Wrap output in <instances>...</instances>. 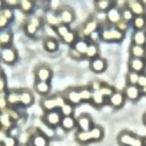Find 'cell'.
Masks as SVG:
<instances>
[{"label":"cell","mask_w":146,"mask_h":146,"mask_svg":"<svg viewBox=\"0 0 146 146\" xmlns=\"http://www.w3.org/2000/svg\"><path fill=\"white\" fill-rule=\"evenodd\" d=\"M104 137V130L101 126L94 125L88 131H78L75 134V139L81 145L88 144L92 142H98Z\"/></svg>","instance_id":"6da1fadb"},{"label":"cell","mask_w":146,"mask_h":146,"mask_svg":"<svg viewBox=\"0 0 146 146\" xmlns=\"http://www.w3.org/2000/svg\"><path fill=\"white\" fill-rule=\"evenodd\" d=\"M0 11H1V14H2L3 15L10 21V22L14 19V12L13 9L4 7Z\"/></svg>","instance_id":"ee69618b"},{"label":"cell","mask_w":146,"mask_h":146,"mask_svg":"<svg viewBox=\"0 0 146 146\" xmlns=\"http://www.w3.org/2000/svg\"><path fill=\"white\" fill-rule=\"evenodd\" d=\"M143 141H144V146H146V135L143 137Z\"/></svg>","instance_id":"91938a15"},{"label":"cell","mask_w":146,"mask_h":146,"mask_svg":"<svg viewBox=\"0 0 146 146\" xmlns=\"http://www.w3.org/2000/svg\"><path fill=\"white\" fill-rule=\"evenodd\" d=\"M142 120H143V125L146 127V112L144 113L143 115Z\"/></svg>","instance_id":"9f6ffc18"},{"label":"cell","mask_w":146,"mask_h":146,"mask_svg":"<svg viewBox=\"0 0 146 146\" xmlns=\"http://www.w3.org/2000/svg\"><path fill=\"white\" fill-rule=\"evenodd\" d=\"M115 90H116L113 86L109 85V84H106L105 82H103L102 85H101V88L99 90V92L106 100H108L113 94Z\"/></svg>","instance_id":"d590c367"},{"label":"cell","mask_w":146,"mask_h":146,"mask_svg":"<svg viewBox=\"0 0 146 146\" xmlns=\"http://www.w3.org/2000/svg\"><path fill=\"white\" fill-rule=\"evenodd\" d=\"M141 94H142V96H146V87H143V88H141Z\"/></svg>","instance_id":"6f0895ef"},{"label":"cell","mask_w":146,"mask_h":146,"mask_svg":"<svg viewBox=\"0 0 146 146\" xmlns=\"http://www.w3.org/2000/svg\"><path fill=\"white\" fill-rule=\"evenodd\" d=\"M106 100V99L102 95V94L100 92L99 90H96V91H93L92 98H91V100L90 102L94 107H100L104 105Z\"/></svg>","instance_id":"1f68e13d"},{"label":"cell","mask_w":146,"mask_h":146,"mask_svg":"<svg viewBox=\"0 0 146 146\" xmlns=\"http://www.w3.org/2000/svg\"><path fill=\"white\" fill-rule=\"evenodd\" d=\"M89 42H94L98 43L99 40H101V30H98V31H94V33L91 34L88 38L86 39Z\"/></svg>","instance_id":"bcb514c9"},{"label":"cell","mask_w":146,"mask_h":146,"mask_svg":"<svg viewBox=\"0 0 146 146\" xmlns=\"http://www.w3.org/2000/svg\"><path fill=\"white\" fill-rule=\"evenodd\" d=\"M69 56L74 60H81V59L85 58L82 54H80L79 52L76 51L75 49L73 48L72 47H71L69 50Z\"/></svg>","instance_id":"816d5d0a"},{"label":"cell","mask_w":146,"mask_h":146,"mask_svg":"<svg viewBox=\"0 0 146 146\" xmlns=\"http://www.w3.org/2000/svg\"><path fill=\"white\" fill-rule=\"evenodd\" d=\"M13 32L9 28L0 30V48L12 45Z\"/></svg>","instance_id":"603a6c76"},{"label":"cell","mask_w":146,"mask_h":146,"mask_svg":"<svg viewBox=\"0 0 146 146\" xmlns=\"http://www.w3.org/2000/svg\"><path fill=\"white\" fill-rule=\"evenodd\" d=\"M103 84V82H100L98 80H94L90 84V88L93 90V91H96V90H99L101 88V85Z\"/></svg>","instance_id":"db71d44e"},{"label":"cell","mask_w":146,"mask_h":146,"mask_svg":"<svg viewBox=\"0 0 146 146\" xmlns=\"http://www.w3.org/2000/svg\"><path fill=\"white\" fill-rule=\"evenodd\" d=\"M44 48L48 52H55L58 49V43L56 39L48 37L44 41Z\"/></svg>","instance_id":"4dcf8cb0"},{"label":"cell","mask_w":146,"mask_h":146,"mask_svg":"<svg viewBox=\"0 0 146 146\" xmlns=\"http://www.w3.org/2000/svg\"><path fill=\"white\" fill-rule=\"evenodd\" d=\"M125 33L122 32L115 26L108 24L101 29V40L106 42H118L124 39Z\"/></svg>","instance_id":"277c9868"},{"label":"cell","mask_w":146,"mask_h":146,"mask_svg":"<svg viewBox=\"0 0 146 146\" xmlns=\"http://www.w3.org/2000/svg\"><path fill=\"white\" fill-rule=\"evenodd\" d=\"M0 128H1V127H0Z\"/></svg>","instance_id":"03108f58"},{"label":"cell","mask_w":146,"mask_h":146,"mask_svg":"<svg viewBox=\"0 0 146 146\" xmlns=\"http://www.w3.org/2000/svg\"><path fill=\"white\" fill-rule=\"evenodd\" d=\"M89 43L90 42L86 39L79 38L76 40V42L71 47L85 57V54L86 53L87 50H88Z\"/></svg>","instance_id":"f1b7e54d"},{"label":"cell","mask_w":146,"mask_h":146,"mask_svg":"<svg viewBox=\"0 0 146 146\" xmlns=\"http://www.w3.org/2000/svg\"><path fill=\"white\" fill-rule=\"evenodd\" d=\"M15 121L12 119L8 112L5 110L0 113V127L5 131L9 132L14 127Z\"/></svg>","instance_id":"d6986e66"},{"label":"cell","mask_w":146,"mask_h":146,"mask_svg":"<svg viewBox=\"0 0 146 146\" xmlns=\"http://www.w3.org/2000/svg\"><path fill=\"white\" fill-rule=\"evenodd\" d=\"M144 59H145V62H146V55H145V58H144Z\"/></svg>","instance_id":"be15d7a7"},{"label":"cell","mask_w":146,"mask_h":146,"mask_svg":"<svg viewBox=\"0 0 146 146\" xmlns=\"http://www.w3.org/2000/svg\"><path fill=\"white\" fill-rule=\"evenodd\" d=\"M8 90L7 89V81L5 74L0 76V93L6 92Z\"/></svg>","instance_id":"7dc6e473"},{"label":"cell","mask_w":146,"mask_h":146,"mask_svg":"<svg viewBox=\"0 0 146 146\" xmlns=\"http://www.w3.org/2000/svg\"><path fill=\"white\" fill-rule=\"evenodd\" d=\"M4 7V1H1V0H0V11H1V10Z\"/></svg>","instance_id":"680465c9"},{"label":"cell","mask_w":146,"mask_h":146,"mask_svg":"<svg viewBox=\"0 0 146 146\" xmlns=\"http://www.w3.org/2000/svg\"><path fill=\"white\" fill-rule=\"evenodd\" d=\"M38 29H39V27H37L35 24L31 22L29 20L24 24V30L25 31L26 34L27 36H29V37H32V36L36 35V32L38 31Z\"/></svg>","instance_id":"8d00e7d4"},{"label":"cell","mask_w":146,"mask_h":146,"mask_svg":"<svg viewBox=\"0 0 146 146\" xmlns=\"http://www.w3.org/2000/svg\"><path fill=\"white\" fill-rule=\"evenodd\" d=\"M105 17L108 24L115 26L122 19L121 10L115 7L114 3V5L106 13H105Z\"/></svg>","instance_id":"5bb4252c"},{"label":"cell","mask_w":146,"mask_h":146,"mask_svg":"<svg viewBox=\"0 0 146 146\" xmlns=\"http://www.w3.org/2000/svg\"><path fill=\"white\" fill-rule=\"evenodd\" d=\"M34 76L36 80L49 82L53 76L52 70L46 64H39L34 70Z\"/></svg>","instance_id":"52a82bcc"},{"label":"cell","mask_w":146,"mask_h":146,"mask_svg":"<svg viewBox=\"0 0 146 146\" xmlns=\"http://www.w3.org/2000/svg\"><path fill=\"white\" fill-rule=\"evenodd\" d=\"M134 17H135V15L133 14V13L127 7H124L123 9H121V18H122V20L126 21V22L131 23L133 21Z\"/></svg>","instance_id":"b9f144b4"},{"label":"cell","mask_w":146,"mask_h":146,"mask_svg":"<svg viewBox=\"0 0 146 146\" xmlns=\"http://www.w3.org/2000/svg\"><path fill=\"white\" fill-rule=\"evenodd\" d=\"M137 85L140 88H143V87H146V74L145 73H142V74H140L139 80H138Z\"/></svg>","instance_id":"f5cc1de1"},{"label":"cell","mask_w":146,"mask_h":146,"mask_svg":"<svg viewBox=\"0 0 146 146\" xmlns=\"http://www.w3.org/2000/svg\"><path fill=\"white\" fill-rule=\"evenodd\" d=\"M34 6H35V4H34V2L33 1H31V0H21V1H20L18 9L24 14H28L32 12Z\"/></svg>","instance_id":"d6a6232c"},{"label":"cell","mask_w":146,"mask_h":146,"mask_svg":"<svg viewBox=\"0 0 146 146\" xmlns=\"http://www.w3.org/2000/svg\"><path fill=\"white\" fill-rule=\"evenodd\" d=\"M131 44L146 46V29L143 30H134L131 38Z\"/></svg>","instance_id":"cb8c5ba5"},{"label":"cell","mask_w":146,"mask_h":146,"mask_svg":"<svg viewBox=\"0 0 146 146\" xmlns=\"http://www.w3.org/2000/svg\"><path fill=\"white\" fill-rule=\"evenodd\" d=\"M140 74H139V73L128 70V72L126 74V76H125L127 84H129V85H137L138 80H139Z\"/></svg>","instance_id":"74e56055"},{"label":"cell","mask_w":146,"mask_h":146,"mask_svg":"<svg viewBox=\"0 0 146 146\" xmlns=\"http://www.w3.org/2000/svg\"><path fill=\"white\" fill-rule=\"evenodd\" d=\"M54 30H55V32L58 37L61 39L63 37H65L70 31H71V29H70L69 25H67V24H61L60 25H58V27L54 28Z\"/></svg>","instance_id":"60d3db41"},{"label":"cell","mask_w":146,"mask_h":146,"mask_svg":"<svg viewBox=\"0 0 146 146\" xmlns=\"http://www.w3.org/2000/svg\"><path fill=\"white\" fill-rule=\"evenodd\" d=\"M101 22L96 18H90L85 21L81 28V34L84 39H87L94 31L100 29Z\"/></svg>","instance_id":"ba28073f"},{"label":"cell","mask_w":146,"mask_h":146,"mask_svg":"<svg viewBox=\"0 0 146 146\" xmlns=\"http://www.w3.org/2000/svg\"><path fill=\"white\" fill-rule=\"evenodd\" d=\"M100 54V48L98 43L90 42L88 45V50H87L86 53L85 54V58L88 60H91L96 57H99Z\"/></svg>","instance_id":"f546056e"},{"label":"cell","mask_w":146,"mask_h":146,"mask_svg":"<svg viewBox=\"0 0 146 146\" xmlns=\"http://www.w3.org/2000/svg\"><path fill=\"white\" fill-rule=\"evenodd\" d=\"M126 7L135 16H146V4L144 1L138 0L126 1Z\"/></svg>","instance_id":"9c48e42d"},{"label":"cell","mask_w":146,"mask_h":146,"mask_svg":"<svg viewBox=\"0 0 146 146\" xmlns=\"http://www.w3.org/2000/svg\"><path fill=\"white\" fill-rule=\"evenodd\" d=\"M19 3L20 1H19V0H5V1H4V7L13 9L19 8Z\"/></svg>","instance_id":"681fc988"},{"label":"cell","mask_w":146,"mask_h":146,"mask_svg":"<svg viewBox=\"0 0 146 146\" xmlns=\"http://www.w3.org/2000/svg\"><path fill=\"white\" fill-rule=\"evenodd\" d=\"M129 24H130V23L126 22V21H123V20L121 19V21H120L118 24H115V26L118 30H120V31H122V32L125 33L126 32L127 30H128V27H129Z\"/></svg>","instance_id":"c3c4849f"},{"label":"cell","mask_w":146,"mask_h":146,"mask_svg":"<svg viewBox=\"0 0 146 146\" xmlns=\"http://www.w3.org/2000/svg\"><path fill=\"white\" fill-rule=\"evenodd\" d=\"M63 94L66 102L74 104V106L82 102L78 87H71V88L67 89L66 91Z\"/></svg>","instance_id":"e0dca14e"},{"label":"cell","mask_w":146,"mask_h":146,"mask_svg":"<svg viewBox=\"0 0 146 146\" xmlns=\"http://www.w3.org/2000/svg\"><path fill=\"white\" fill-rule=\"evenodd\" d=\"M19 54L17 49L13 45L0 48V61L7 65H13L18 60Z\"/></svg>","instance_id":"5b68a950"},{"label":"cell","mask_w":146,"mask_h":146,"mask_svg":"<svg viewBox=\"0 0 146 146\" xmlns=\"http://www.w3.org/2000/svg\"><path fill=\"white\" fill-rule=\"evenodd\" d=\"M62 117L63 116L60 110H55L44 113L42 120L46 125L50 127H56L60 125Z\"/></svg>","instance_id":"8992f818"},{"label":"cell","mask_w":146,"mask_h":146,"mask_svg":"<svg viewBox=\"0 0 146 146\" xmlns=\"http://www.w3.org/2000/svg\"><path fill=\"white\" fill-rule=\"evenodd\" d=\"M74 104H71V103L66 102L65 104L59 109L60 112H61V115L63 117L65 116H73L74 113Z\"/></svg>","instance_id":"ab89813d"},{"label":"cell","mask_w":146,"mask_h":146,"mask_svg":"<svg viewBox=\"0 0 146 146\" xmlns=\"http://www.w3.org/2000/svg\"><path fill=\"white\" fill-rule=\"evenodd\" d=\"M19 146H30L29 144H22L21 145H19Z\"/></svg>","instance_id":"94428289"},{"label":"cell","mask_w":146,"mask_h":146,"mask_svg":"<svg viewBox=\"0 0 146 146\" xmlns=\"http://www.w3.org/2000/svg\"><path fill=\"white\" fill-rule=\"evenodd\" d=\"M9 107L7 100V92L0 93V113L4 112Z\"/></svg>","instance_id":"f6af8a7d"},{"label":"cell","mask_w":146,"mask_h":146,"mask_svg":"<svg viewBox=\"0 0 146 146\" xmlns=\"http://www.w3.org/2000/svg\"><path fill=\"white\" fill-rule=\"evenodd\" d=\"M77 40H78V34L74 30H71L65 37L61 39L63 42L71 46H72Z\"/></svg>","instance_id":"f35d334b"},{"label":"cell","mask_w":146,"mask_h":146,"mask_svg":"<svg viewBox=\"0 0 146 146\" xmlns=\"http://www.w3.org/2000/svg\"><path fill=\"white\" fill-rule=\"evenodd\" d=\"M126 98L123 90H115L113 94L107 100L108 104L115 109H120L124 105Z\"/></svg>","instance_id":"30bf717a"},{"label":"cell","mask_w":146,"mask_h":146,"mask_svg":"<svg viewBox=\"0 0 146 146\" xmlns=\"http://www.w3.org/2000/svg\"><path fill=\"white\" fill-rule=\"evenodd\" d=\"M108 62L105 58L98 57L89 61V68L95 73H102L107 69Z\"/></svg>","instance_id":"2e32d148"},{"label":"cell","mask_w":146,"mask_h":146,"mask_svg":"<svg viewBox=\"0 0 146 146\" xmlns=\"http://www.w3.org/2000/svg\"><path fill=\"white\" fill-rule=\"evenodd\" d=\"M114 3L115 1L109 0H98L94 1V6L96 10L98 12L106 13L114 5Z\"/></svg>","instance_id":"83f0119b"},{"label":"cell","mask_w":146,"mask_h":146,"mask_svg":"<svg viewBox=\"0 0 146 146\" xmlns=\"http://www.w3.org/2000/svg\"><path fill=\"white\" fill-rule=\"evenodd\" d=\"M4 146H19V141L17 137L9 134L2 143Z\"/></svg>","instance_id":"7bdbcfd3"},{"label":"cell","mask_w":146,"mask_h":146,"mask_svg":"<svg viewBox=\"0 0 146 146\" xmlns=\"http://www.w3.org/2000/svg\"><path fill=\"white\" fill-rule=\"evenodd\" d=\"M20 90L21 89H11L7 91V100L9 107H13L20 104Z\"/></svg>","instance_id":"ffe728a7"},{"label":"cell","mask_w":146,"mask_h":146,"mask_svg":"<svg viewBox=\"0 0 146 146\" xmlns=\"http://www.w3.org/2000/svg\"><path fill=\"white\" fill-rule=\"evenodd\" d=\"M0 146H4V145H3V144H2V143H0Z\"/></svg>","instance_id":"6125c7cd"},{"label":"cell","mask_w":146,"mask_h":146,"mask_svg":"<svg viewBox=\"0 0 146 146\" xmlns=\"http://www.w3.org/2000/svg\"><path fill=\"white\" fill-rule=\"evenodd\" d=\"M45 21L52 28H55L62 24L58 11H52V10L46 13L45 15Z\"/></svg>","instance_id":"d4e9b609"},{"label":"cell","mask_w":146,"mask_h":146,"mask_svg":"<svg viewBox=\"0 0 146 146\" xmlns=\"http://www.w3.org/2000/svg\"><path fill=\"white\" fill-rule=\"evenodd\" d=\"M66 102L64 94H56L51 96L44 97L40 101V106L44 113L59 110Z\"/></svg>","instance_id":"3957f363"},{"label":"cell","mask_w":146,"mask_h":146,"mask_svg":"<svg viewBox=\"0 0 146 146\" xmlns=\"http://www.w3.org/2000/svg\"><path fill=\"white\" fill-rule=\"evenodd\" d=\"M34 89L36 92L38 93V94L46 97L49 94L51 86L49 82L39 81V80H35L34 83Z\"/></svg>","instance_id":"7402d4cb"},{"label":"cell","mask_w":146,"mask_h":146,"mask_svg":"<svg viewBox=\"0 0 146 146\" xmlns=\"http://www.w3.org/2000/svg\"><path fill=\"white\" fill-rule=\"evenodd\" d=\"M126 100L135 102L140 99L142 96L141 88L138 85H129L127 84L123 90Z\"/></svg>","instance_id":"ac0fdd59"},{"label":"cell","mask_w":146,"mask_h":146,"mask_svg":"<svg viewBox=\"0 0 146 146\" xmlns=\"http://www.w3.org/2000/svg\"><path fill=\"white\" fill-rule=\"evenodd\" d=\"M94 126L89 114L82 113L76 118V127L80 131H88Z\"/></svg>","instance_id":"8fae6325"},{"label":"cell","mask_w":146,"mask_h":146,"mask_svg":"<svg viewBox=\"0 0 146 146\" xmlns=\"http://www.w3.org/2000/svg\"><path fill=\"white\" fill-rule=\"evenodd\" d=\"M34 95L29 89H21L20 90V104L29 107L34 104Z\"/></svg>","instance_id":"44dd1931"},{"label":"cell","mask_w":146,"mask_h":146,"mask_svg":"<svg viewBox=\"0 0 146 146\" xmlns=\"http://www.w3.org/2000/svg\"><path fill=\"white\" fill-rule=\"evenodd\" d=\"M128 51L131 57L144 59L146 55V46L137 45L131 43Z\"/></svg>","instance_id":"484cf974"},{"label":"cell","mask_w":146,"mask_h":146,"mask_svg":"<svg viewBox=\"0 0 146 146\" xmlns=\"http://www.w3.org/2000/svg\"><path fill=\"white\" fill-rule=\"evenodd\" d=\"M79 88V92L80 96H81V101L86 102H91V98H92L93 95V90L90 88L89 86H86V87H78Z\"/></svg>","instance_id":"e575fe53"},{"label":"cell","mask_w":146,"mask_h":146,"mask_svg":"<svg viewBox=\"0 0 146 146\" xmlns=\"http://www.w3.org/2000/svg\"><path fill=\"white\" fill-rule=\"evenodd\" d=\"M60 126L64 131H71L76 127V118L74 115L63 117Z\"/></svg>","instance_id":"4316f807"},{"label":"cell","mask_w":146,"mask_h":146,"mask_svg":"<svg viewBox=\"0 0 146 146\" xmlns=\"http://www.w3.org/2000/svg\"><path fill=\"white\" fill-rule=\"evenodd\" d=\"M131 23L134 30L145 29L146 16H135Z\"/></svg>","instance_id":"836d02e7"},{"label":"cell","mask_w":146,"mask_h":146,"mask_svg":"<svg viewBox=\"0 0 146 146\" xmlns=\"http://www.w3.org/2000/svg\"><path fill=\"white\" fill-rule=\"evenodd\" d=\"M58 13L59 14L62 24L69 25L76 19L75 12H74V9L69 7H61V9L58 11Z\"/></svg>","instance_id":"9a60e30c"},{"label":"cell","mask_w":146,"mask_h":146,"mask_svg":"<svg viewBox=\"0 0 146 146\" xmlns=\"http://www.w3.org/2000/svg\"><path fill=\"white\" fill-rule=\"evenodd\" d=\"M128 70L142 74L144 72L146 67V62L143 58L129 57L128 62Z\"/></svg>","instance_id":"7c38bea8"},{"label":"cell","mask_w":146,"mask_h":146,"mask_svg":"<svg viewBox=\"0 0 146 146\" xmlns=\"http://www.w3.org/2000/svg\"><path fill=\"white\" fill-rule=\"evenodd\" d=\"M29 145L30 146H48V137L43 132L36 131L30 137Z\"/></svg>","instance_id":"4fadbf2b"},{"label":"cell","mask_w":146,"mask_h":146,"mask_svg":"<svg viewBox=\"0 0 146 146\" xmlns=\"http://www.w3.org/2000/svg\"><path fill=\"white\" fill-rule=\"evenodd\" d=\"M10 21L0 11V30L8 28Z\"/></svg>","instance_id":"f907efd6"},{"label":"cell","mask_w":146,"mask_h":146,"mask_svg":"<svg viewBox=\"0 0 146 146\" xmlns=\"http://www.w3.org/2000/svg\"><path fill=\"white\" fill-rule=\"evenodd\" d=\"M8 135H9L8 132L5 131V130H3V129L0 128V143H2L3 141H4V140L6 138V137H7Z\"/></svg>","instance_id":"11a10c76"},{"label":"cell","mask_w":146,"mask_h":146,"mask_svg":"<svg viewBox=\"0 0 146 146\" xmlns=\"http://www.w3.org/2000/svg\"><path fill=\"white\" fill-rule=\"evenodd\" d=\"M117 143L120 146H144L143 137L128 130L119 133L117 136Z\"/></svg>","instance_id":"7a4b0ae2"},{"label":"cell","mask_w":146,"mask_h":146,"mask_svg":"<svg viewBox=\"0 0 146 146\" xmlns=\"http://www.w3.org/2000/svg\"><path fill=\"white\" fill-rule=\"evenodd\" d=\"M0 62H1V61H0Z\"/></svg>","instance_id":"e7e4bbea"}]
</instances>
